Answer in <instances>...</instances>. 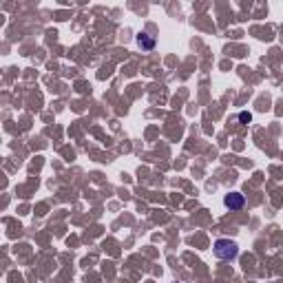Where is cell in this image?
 Listing matches in <instances>:
<instances>
[{
  "mask_svg": "<svg viewBox=\"0 0 283 283\" xmlns=\"http://www.w3.org/2000/svg\"><path fill=\"white\" fill-rule=\"evenodd\" d=\"M212 255H215L219 261H232V259H237V255H239V246L230 239H217L212 243Z\"/></svg>",
  "mask_w": 283,
  "mask_h": 283,
  "instance_id": "1",
  "label": "cell"
},
{
  "mask_svg": "<svg viewBox=\"0 0 283 283\" xmlns=\"http://www.w3.org/2000/svg\"><path fill=\"white\" fill-rule=\"evenodd\" d=\"M223 206H226L228 210H241V208L246 206V197H243L241 192H228V195L223 197Z\"/></svg>",
  "mask_w": 283,
  "mask_h": 283,
  "instance_id": "2",
  "label": "cell"
},
{
  "mask_svg": "<svg viewBox=\"0 0 283 283\" xmlns=\"http://www.w3.org/2000/svg\"><path fill=\"white\" fill-rule=\"evenodd\" d=\"M135 42H137V47L142 49V51H153L155 49V38L151 36V33H146V31H140L135 36Z\"/></svg>",
  "mask_w": 283,
  "mask_h": 283,
  "instance_id": "3",
  "label": "cell"
},
{
  "mask_svg": "<svg viewBox=\"0 0 283 283\" xmlns=\"http://www.w3.org/2000/svg\"><path fill=\"white\" fill-rule=\"evenodd\" d=\"M239 120H241L243 124H250V122H252V113H248V111H241V113H239Z\"/></svg>",
  "mask_w": 283,
  "mask_h": 283,
  "instance_id": "4",
  "label": "cell"
}]
</instances>
